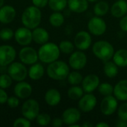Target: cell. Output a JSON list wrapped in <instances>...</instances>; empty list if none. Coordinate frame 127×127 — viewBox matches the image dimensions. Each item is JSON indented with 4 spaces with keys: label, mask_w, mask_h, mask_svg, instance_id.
Wrapping results in <instances>:
<instances>
[{
    "label": "cell",
    "mask_w": 127,
    "mask_h": 127,
    "mask_svg": "<svg viewBox=\"0 0 127 127\" xmlns=\"http://www.w3.org/2000/svg\"><path fill=\"white\" fill-rule=\"evenodd\" d=\"M37 52L39 60L45 64H49L57 60L61 53L59 45L54 42H49L41 45Z\"/></svg>",
    "instance_id": "1"
},
{
    "label": "cell",
    "mask_w": 127,
    "mask_h": 127,
    "mask_svg": "<svg viewBox=\"0 0 127 127\" xmlns=\"http://www.w3.org/2000/svg\"><path fill=\"white\" fill-rule=\"evenodd\" d=\"M21 20L23 25L31 30L39 27L42 20V12L40 8L34 5L27 7L22 14Z\"/></svg>",
    "instance_id": "2"
},
{
    "label": "cell",
    "mask_w": 127,
    "mask_h": 127,
    "mask_svg": "<svg viewBox=\"0 0 127 127\" xmlns=\"http://www.w3.org/2000/svg\"><path fill=\"white\" fill-rule=\"evenodd\" d=\"M48 76L54 80H64L70 72V66L63 60H56L49 63L47 67Z\"/></svg>",
    "instance_id": "3"
},
{
    "label": "cell",
    "mask_w": 127,
    "mask_h": 127,
    "mask_svg": "<svg viewBox=\"0 0 127 127\" xmlns=\"http://www.w3.org/2000/svg\"><path fill=\"white\" fill-rule=\"evenodd\" d=\"M115 51L114 46L106 40H98L92 45L94 55L103 63L112 60Z\"/></svg>",
    "instance_id": "4"
},
{
    "label": "cell",
    "mask_w": 127,
    "mask_h": 127,
    "mask_svg": "<svg viewBox=\"0 0 127 127\" xmlns=\"http://www.w3.org/2000/svg\"><path fill=\"white\" fill-rule=\"evenodd\" d=\"M7 74L11 77L13 80L19 82L26 79L28 75V70L22 62H13L8 65Z\"/></svg>",
    "instance_id": "5"
},
{
    "label": "cell",
    "mask_w": 127,
    "mask_h": 127,
    "mask_svg": "<svg viewBox=\"0 0 127 127\" xmlns=\"http://www.w3.org/2000/svg\"><path fill=\"white\" fill-rule=\"evenodd\" d=\"M87 27L89 32L92 35L97 36L103 35L107 29V25L105 20L97 16H95L89 20Z\"/></svg>",
    "instance_id": "6"
},
{
    "label": "cell",
    "mask_w": 127,
    "mask_h": 127,
    "mask_svg": "<svg viewBox=\"0 0 127 127\" xmlns=\"http://www.w3.org/2000/svg\"><path fill=\"white\" fill-rule=\"evenodd\" d=\"M88 58L83 51H74L68 58V65L74 70L80 71L83 69L87 65Z\"/></svg>",
    "instance_id": "7"
},
{
    "label": "cell",
    "mask_w": 127,
    "mask_h": 127,
    "mask_svg": "<svg viewBox=\"0 0 127 127\" xmlns=\"http://www.w3.org/2000/svg\"><path fill=\"white\" fill-rule=\"evenodd\" d=\"M21 112L23 117L33 121L39 114V104L34 99H28L22 104Z\"/></svg>",
    "instance_id": "8"
},
{
    "label": "cell",
    "mask_w": 127,
    "mask_h": 127,
    "mask_svg": "<svg viewBox=\"0 0 127 127\" xmlns=\"http://www.w3.org/2000/svg\"><path fill=\"white\" fill-rule=\"evenodd\" d=\"M118 108V100L112 95L104 97L100 105V112L106 116H110L115 114Z\"/></svg>",
    "instance_id": "9"
},
{
    "label": "cell",
    "mask_w": 127,
    "mask_h": 127,
    "mask_svg": "<svg viewBox=\"0 0 127 127\" xmlns=\"http://www.w3.org/2000/svg\"><path fill=\"white\" fill-rule=\"evenodd\" d=\"M74 44L77 50L83 51L88 50L92 44V34L86 31L77 32L74 38Z\"/></svg>",
    "instance_id": "10"
},
{
    "label": "cell",
    "mask_w": 127,
    "mask_h": 127,
    "mask_svg": "<svg viewBox=\"0 0 127 127\" xmlns=\"http://www.w3.org/2000/svg\"><path fill=\"white\" fill-rule=\"evenodd\" d=\"M19 60L25 65H33L37 63L39 60L38 52L33 48L28 45L23 46L19 52Z\"/></svg>",
    "instance_id": "11"
},
{
    "label": "cell",
    "mask_w": 127,
    "mask_h": 127,
    "mask_svg": "<svg viewBox=\"0 0 127 127\" xmlns=\"http://www.w3.org/2000/svg\"><path fill=\"white\" fill-rule=\"evenodd\" d=\"M16 57L15 48L9 45H0V66L5 67L14 62Z\"/></svg>",
    "instance_id": "12"
},
{
    "label": "cell",
    "mask_w": 127,
    "mask_h": 127,
    "mask_svg": "<svg viewBox=\"0 0 127 127\" xmlns=\"http://www.w3.org/2000/svg\"><path fill=\"white\" fill-rule=\"evenodd\" d=\"M97 103V97L92 93H86L78 100V109L85 113L94 110Z\"/></svg>",
    "instance_id": "13"
},
{
    "label": "cell",
    "mask_w": 127,
    "mask_h": 127,
    "mask_svg": "<svg viewBox=\"0 0 127 127\" xmlns=\"http://www.w3.org/2000/svg\"><path fill=\"white\" fill-rule=\"evenodd\" d=\"M14 39L19 45H29L33 41L32 31L27 27H20L14 31Z\"/></svg>",
    "instance_id": "14"
},
{
    "label": "cell",
    "mask_w": 127,
    "mask_h": 127,
    "mask_svg": "<svg viewBox=\"0 0 127 127\" xmlns=\"http://www.w3.org/2000/svg\"><path fill=\"white\" fill-rule=\"evenodd\" d=\"M100 83V80L97 74H89L83 77L81 85L85 93H93L97 89Z\"/></svg>",
    "instance_id": "15"
},
{
    "label": "cell",
    "mask_w": 127,
    "mask_h": 127,
    "mask_svg": "<svg viewBox=\"0 0 127 127\" xmlns=\"http://www.w3.org/2000/svg\"><path fill=\"white\" fill-rule=\"evenodd\" d=\"M81 118V111L74 107H70L66 109L62 115V119L63 123L70 127L74 124H77Z\"/></svg>",
    "instance_id": "16"
},
{
    "label": "cell",
    "mask_w": 127,
    "mask_h": 127,
    "mask_svg": "<svg viewBox=\"0 0 127 127\" xmlns=\"http://www.w3.org/2000/svg\"><path fill=\"white\" fill-rule=\"evenodd\" d=\"M32 91L31 85L24 80L18 82L13 88V92L19 99L28 98L31 95Z\"/></svg>",
    "instance_id": "17"
},
{
    "label": "cell",
    "mask_w": 127,
    "mask_h": 127,
    "mask_svg": "<svg viewBox=\"0 0 127 127\" xmlns=\"http://www.w3.org/2000/svg\"><path fill=\"white\" fill-rule=\"evenodd\" d=\"M16 15L15 8L11 5H3L0 8V22L2 24H9L12 22Z\"/></svg>",
    "instance_id": "18"
},
{
    "label": "cell",
    "mask_w": 127,
    "mask_h": 127,
    "mask_svg": "<svg viewBox=\"0 0 127 127\" xmlns=\"http://www.w3.org/2000/svg\"><path fill=\"white\" fill-rule=\"evenodd\" d=\"M110 13L112 16L121 19L127 14V1L117 0L110 7Z\"/></svg>",
    "instance_id": "19"
},
{
    "label": "cell",
    "mask_w": 127,
    "mask_h": 127,
    "mask_svg": "<svg viewBox=\"0 0 127 127\" xmlns=\"http://www.w3.org/2000/svg\"><path fill=\"white\" fill-rule=\"evenodd\" d=\"M113 95L120 101H127V80L118 81L114 86Z\"/></svg>",
    "instance_id": "20"
},
{
    "label": "cell",
    "mask_w": 127,
    "mask_h": 127,
    "mask_svg": "<svg viewBox=\"0 0 127 127\" xmlns=\"http://www.w3.org/2000/svg\"><path fill=\"white\" fill-rule=\"evenodd\" d=\"M49 33L48 31L43 28L36 27L32 31V38L33 41L38 45H42L48 42Z\"/></svg>",
    "instance_id": "21"
},
{
    "label": "cell",
    "mask_w": 127,
    "mask_h": 127,
    "mask_svg": "<svg viewBox=\"0 0 127 127\" xmlns=\"http://www.w3.org/2000/svg\"><path fill=\"white\" fill-rule=\"evenodd\" d=\"M45 101L50 106H56L61 101V94L56 89H50L45 94Z\"/></svg>",
    "instance_id": "22"
},
{
    "label": "cell",
    "mask_w": 127,
    "mask_h": 127,
    "mask_svg": "<svg viewBox=\"0 0 127 127\" xmlns=\"http://www.w3.org/2000/svg\"><path fill=\"white\" fill-rule=\"evenodd\" d=\"M89 2L87 0H68V9L76 13H82L89 8Z\"/></svg>",
    "instance_id": "23"
},
{
    "label": "cell",
    "mask_w": 127,
    "mask_h": 127,
    "mask_svg": "<svg viewBox=\"0 0 127 127\" xmlns=\"http://www.w3.org/2000/svg\"><path fill=\"white\" fill-rule=\"evenodd\" d=\"M28 76L32 80H39L45 74L44 66L39 63H36L30 67L28 70Z\"/></svg>",
    "instance_id": "24"
},
{
    "label": "cell",
    "mask_w": 127,
    "mask_h": 127,
    "mask_svg": "<svg viewBox=\"0 0 127 127\" xmlns=\"http://www.w3.org/2000/svg\"><path fill=\"white\" fill-rule=\"evenodd\" d=\"M112 61L119 68L127 67V49L121 48L115 51Z\"/></svg>",
    "instance_id": "25"
},
{
    "label": "cell",
    "mask_w": 127,
    "mask_h": 127,
    "mask_svg": "<svg viewBox=\"0 0 127 127\" xmlns=\"http://www.w3.org/2000/svg\"><path fill=\"white\" fill-rule=\"evenodd\" d=\"M110 10V7L106 1L100 0L97 1L93 7V11L95 16L103 17L106 16Z\"/></svg>",
    "instance_id": "26"
},
{
    "label": "cell",
    "mask_w": 127,
    "mask_h": 127,
    "mask_svg": "<svg viewBox=\"0 0 127 127\" xmlns=\"http://www.w3.org/2000/svg\"><path fill=\"white\" fill-rule=\"evenodd\" d=\"M119 67L111 60L104 63L103 65V72L105 75L109 78L115 77L119 72Z\"/></svg>",
    "instance_id": "27"
},
{
    "label": "cell",
    "mask_w": 127,
    "mask_h": 127,
    "mask_svg": "<svg viewBox=\"0 0 127 127\" xmlns=\"http://www.w3.org/2000/svg\"><path fill=\"white\" fill-rule=\"evenodd\" d=\"M84 93L85 92L82 87L79 86H71L67 92V95L68 98L72 100H79Z\"/></svg>",
    "instance_id": "28"
},
{
    "label": "cell",
    "mask_w": 127,
    "mask_h": 127,
    "mask_svg": "<svg viewBox=\"0 0 127 127\" xmlns=\"http://www.w3.org/2000/svg\"><path fill=\"white\" fill-rule=\"evenodd\" d=\"M65 22V17L61 12L54 11L49 16V22L54 28L61 27Z\"/></svg>",
    "instance_id": "29"
},
{
    "label": "cell",
    "mask_w": 127,
    "mask_h": 127,
    "mask_svg": "<svg viewBox=\"0 0 127 127\" xmlns=\"http://www.w3.org/2000/svg\"><path fill=\"white\" fill-rule=\"evenodd\" d=\"M83 79V75L77 70H74L73 71L69 72L67 77L68 83L71 86H79L82 83Z\"/></svg>",
    "instance_id": "30"
},
{
    "label": "cell",
    "mask_w": 127,
    "mask_h": 127,
    "mask_svg": "<svg viewBox=\"0 0 127 127\" xmlns=\"http://www.w3.org/2000/svg\"><path fill=\"white\" fill-rule=\"evenodd\" d=\"M48 5L53 11H63L68 6V0H48Z\"/></svg>",
    "instance_id": "31"
},
{
    "label": "cell",
    "mask_w": 127,
    "mask_h": 127,
    "mask_svg": "<svg viewBox=\"0 0 127 127\" xmlns=\"http://www.w3.org/2000/svg\"><path fill=\"white\" fill-rule=\"evenodd\" d=\"M59 48L61 53L65 54H71L74 51V44L69 40H63L59 44Z\"/></svg>",
    "instance_id": "32"
},
{
    "label": "cell",
    "mask_w": 127,
    "mask_h": 127,
    "mask_svg": "<svg viewBox=\"0 0 127 127\" xmlns=\"http://www.w3.org/2000/svg\"><path fill=\"white\" fill-rule=\"evenodd\" d=\"M97 89H98L99 93L101 95H103V97H106V96H109V95H113L114 86L111 83L105 82V83H100Z\"/></svg>",
    "instance_id": "33"
},
{
    "label": "cell",
    "mask_w": 127,
    "mask_h": 127,
    "mask_svg": "<svg viewBox=\"0 0 127 127\" xmlns=\"http://www.w3.org/2000/svg\"><path fill=\"white\" fill-rule=\"evenodd\" d=\"M36 121L38 125L45 127L51 123V118L47 113H39L36 118Z\"/></svg>",
    "instance_id": "34"
},
{
    "label": "cell",
    "mask_w": 127,
    "mask_h": 127,
    "mask_svg": "<svg viewBox=\"0 0 127 127\" xmlns=\"http://www.w3.org/2000/svg\"><path fill=\"white\" fill-rule=\"evenodd\" d=\"M13 79L8 74H2L0 75V88L6 89L12 85Z\"/></svg>",
    "instance_id": "35"
},
{
    "label": "cell",
    "mask_w": 127,
    "mask_h": 127,
    "mask_svg": "<svg viewBox=\"0 0 127 127\" xmlns=\"http://www.w3.org/2000/svg\"><path fill=\"white\" fill-rule=\"evenodd\" d=\"M14 37V31L9 28H4L0 31V39L3 41L10 40Z\"/></svg>",
    "instance_id": "36"
},
{
    "label": "cell",
    "mask_w": 127,
    "mask_h": 127,
    "mask_svg": "<svg viewBox=\"0 0 127 127\" xmlns=\"http://www.w3.org/2000/svg\"><path fill=\"white\" fill-rule=\"evenodd\" d=\"M118 118L127 122V102H124L121 106H118L117 110Z\"/></svg>",
    "instance_id": "37"
},
{
    "label": "cell",
    "mask_w": 127,
    "mask_h": 127,
    "mask_svg": "<svg viewBox=\"0 0 127 127\" xmlns=\"http://www.w3.org/2000/svg\"><path fill=\"white\" fill-rule=\"evenodd\" d=\"M14 127H30L31 126V121L25 117L16 118L13 124Z\"/></svg>",
    "instance_id": "38"
},
{
    "label": "cell",
    "mask_w": 127,
    "mask_h": 127,
    "mask_svg": "<svg viewBox=\"0 0 127 127\" xmlns=\"http://www.w3.org/2000/svg\"><path fill=\"white\" fill-rule=\"evenodd\" d=\"M7 104L10 108H12V109L16 108L19 105V100L16 95L8 97L7 100Z\"/></svg>",
    "instance_id": "39"
},
{
    "label": "cell",
    "mask_w": 127,
    "mask_h": 127,
    "mask_svg": "<svg viewBox=\"0 0 127 127\" xmlns=\"http://www.w3.org/2000/svg\"><path fill=\"white\" fill-rule=\"evenodd\" d=\"M33 5L39 7V8H43L48 4V0H31Z\"/></svg>",
    "instance_id": "40"
},
{
    "label": "cell",
    "mask_w": 127,
    "mask_h": 127,
    "mask_svg": "<svg viewBox=\"0 0 127 127\" xmlns=\"http://www.w3.org/2000/svg\"><path fill=\"white\" fill-rule=\"evenodd\" d=\"M119 27L121 31L127 32V14L121 18L119 21Z\"/></svg>",
    "instance_id": "41"
},
{
    "label": "cell",
    "mask_w": 127,
    "mask_h": 127,
    "mask_svg": "<svg viewBox=\"0 0 127 127\" xmlns=\"http://www.w3.org/2000/svg\"><path fill=\"white\" fill-rule=\"evenodd\" d=\"M7 98H8V95L7 92L4 91V89L0 88V105L4 104L5 103H7Z\"/></svg>",
    "instance_id": "42"
},
{
    "label": "cell",
    "mask_w": 127,
    "mask_h": 127,
    "mask_svg": "<svg viewBox=\"0 0 127 127\" xmlns=\"http://www.w3.org/2000/svg\"><path fill=\"white\" fill-rule=\"evenodd\" d=\"M63 124L64 123H63V121L62 118H55L53 120H51V125L54 127H62Z\"/></svg>",
    "instance_id": "43"
},
{
    "label": "cell",
    "mask_w": 127,
    "mask_h": 127,
    "mask_svg": "<svg viewBox=\"0 0 127 127\" xmlns=\"http://www.w3.org/2000/svg\"><path fill=\"white\" fill-rule=\"evenodd\" d=\"M115 126L118 127H127V122L118 118V120L115 124Z\"/></svg>",
    "instance_id": "44"
},
{
    "label": "cell",
    "mask_w": 127,
    "mask_h": 127,
    "mask_svg": "<svg viewBox=\"0 0 127 127\" xmlns=\"http://www.w3.org/2000/svg\"><path fill=\"white\" fill-rule=\"evenodd\" d=\"M95 127H109V125L107 123H105V122L101 121V122L97 123V124L95 125Z\"/></svg>",
    "instance_id": "45"
},
{
    "label": "cell",
    "mask_w": 127,
    "mask_h": 127,
    "mask_svg": "<svg viewBox=\"0 0 127 127\" xmlns=\"http://www.w3.org/2000/svg\"><path fill=\"white\" fill-rule=\"evenodd\" d=\"M81 127H93V124H92V123H90L89 121H86V122H85L84 124H83L81 125Z\"/></svg>",
    "instance_id": "46"
},
{
    "label": "cell",
    "mask_w": 127,
    "mask_h": 127,
    "mask_svg": "<svg viewBox=\"0 0 127 127\" xmlns=\"http://www.w3.org/2000/svg\"><path fill=\"white\" fill-rule=\"evenodd\" d=\"M89 3H96L97 1H100V0H87Z\"/></svg>",
    "instance_id": "47"
},
{
    "label": "cell",
    "mask_w": 127,
    "mask_h": 127,
    "mask_svg": "<svg viewBox=\"0 0 127 127\" xmlns=\"http://www.w3.org/2000/svg\"><path fill=\"white\" fill-rule=\"evenodd\" d=\"M4 0H0V8L4 5Z\"/></svg>",
    "instance_id": "48"
}]
</instances>
